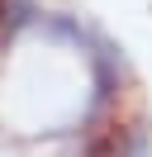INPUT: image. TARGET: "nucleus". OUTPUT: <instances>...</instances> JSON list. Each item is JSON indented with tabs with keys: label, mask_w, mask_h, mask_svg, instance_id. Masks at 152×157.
<instances>
[{
	"label": "nucleus",
	"mask_w": 152,
	"mask_h": 157,
	"mask_svg": "<svg viewBox=\"0 0 152 157\" xmlns=\"http://www.w3.org/2000/svg\"><path fill=\"white\" fill-rule=\"evenodd\" d=\"M0 14H5V0H0Z\"/></svg>",
	"instance_id": "obj_1"
}]
</instances>
